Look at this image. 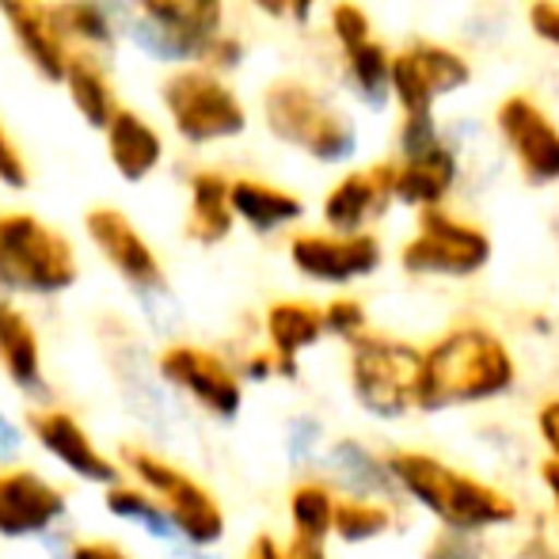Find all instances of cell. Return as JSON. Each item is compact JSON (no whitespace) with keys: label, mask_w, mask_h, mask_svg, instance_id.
I'll return each mask as SVG.
<instances>
[{"label":"cell","mask_w":559,"mask_h":559,"mask_svg":"<svg viewBox=\"0 0 559 559\" xmlns=\"http://www.w3.org/2000/svg\"><path fill=\"white\" fill-rule=\"evenodd\" d=\"M381 464H384V476L407 499L419 502L427 514H435L445 533L476 537V533L502 530V525L518 522V502L502 487L487 484V479L472 476V472L453 468V464L435 453L392 449Z\"/></svg>","instance_id":"1"},{"label":"cell","mask_w":559,"mask_h":559,"mask_svg":"<svg viewBox=\"0 0 559 559\" xmlns=\"http://www.w3.org/2000/svg\"><path fill=\"white\" fill-rule=\"evenodd\" d=\"M514 381L518 361L510 346L487 328L461 324L423 354L415 407L419 412H449V407L487 404V400L507 396Z\"/></svg>","instance_id":"2"},{"label":"cell","mask_w":559,"mask_h":559,"mask_svg":"<svg viewBox=\"0 0 559 559\" xmlns=\"http://www.w3.org/2000/svg\"><path fill=\"white\" fill-rule=\"evenodd\" d=\"M115 461L122 468V476H130V484L153 495L156 507L168 514L179 545H187L191 552H210V548L222 545L228 533L225 507L199 476H191L164 453L138 442L118 445Z\"/></svg>","instance_id":"3"},{"label":"cell","mask_w":559,"mask_h":559,"mask_svg":"<svg viewBox=\"0 0 559 559\" xmlns=\"http://www.w3.org/2000/svg\"><path fill=\"white\" fill-rule=\"evenodd\" d=\"M81 278L66 236L35 214H0V294L58 297Z\"/></svg>","instance_id":"4"},{"label":"cell","mask_w":559,"mask_h":559,"mask_svg":"<svg viewBox=\"0 0 559 559\" xmlns=\"http://www.w3.org/2000/svg\"><path fill=\"white\" fill-rule=\"evenodd\" d=\"M423 350L404 338L389 335H358L350 343V392L358 407L373 419H400L415 407L419 392Z\"/></svg>","instance_id":"5"},{"label":"cell","mask_w":559,"mask_h":559,"mask_svg":"<svg viewBox=\"0 0 559 559\" xmlns=\"http://www.w3.org/2000/svg\"><path fill=\"white\" fill-rule=\"evenodd\" d=\"M263 111L274 138L305 148L317 160H346L358 145V130L346 122V115H338L332 104H324L317 92L297 81L271 84L263 96Z\"/></svg>","instance_id":"6"},{"label":"cell","mask_w":559,"mask_h":559,"mask_svg":"<svg viewBox=\"0 0 559 559\" xmlns=\"http://www.w3.org/2000/svg\"><path fill=\"white\" fill-rule=\"evenodd\" d=\"M153 373L171 392L191 400L217 423H233L243 412V381L217 350L199 343H168L153 358Z\"/></svg>","instance_id":"7"},{"label":"cell","mask_w":559,"mask_h":559,"mask_svg":"<svg viewBox=\"0 0 559 559\" xmlns=\"http://www.w3.org/2000/svg\"><path fill=\"white\" fill-rule=\"evenodd\" d=\"M164 107H168L176 133L191 145L236 138L248 126L240 99L214 73H202V69H183V73L168 76L164 81Z\"/></svg>","instance_id":"8"},{"label":"cell","mask_w":559,"mask_h":559,"mask_svg":"<svg viewBox=\"0 0 559 559\" xmlns=\"http://www.w3.org/2000/svg\"><path fill=\"white\" fill-rule=\"evenodd\" d=\"M23 435L35 438V445L43 449L61 472H69V476L81 479V484L104 487L107 491V487H115L118 479H122L118 461L88 435V427H84L69 407H61V404L31 407Z\"/></svg>","instance_id":"9"},{"label":"cell","mask_w":559,"mask_h":559,"mask_svg":"<svg viewBox=\"0 0 559 559\" xmlns=\"http://www.w3.org/2000/svg\"><path fill=\"white\" fill-rule=\"evenodd\" d=\"M69 518V495L35 468H0V540H46L61 533Z\"/></svg>","instance_id":"10"},{"label":"cell","mask_w":559,"mask_h":559,"mask_svg":"<svg viewBox=\"0 0 559 559\" xmlns=\"http://www.w3.org/2000/svg\"><path fill=\"white\" fill-rule=\"evenodd\" d=\"M84 228H88V240L99 248V255L111 263V271L141 301H153V297L168 294V278H164V266L156 259V251L148 248V240L138 233V225L115 206H96L84 214Z\"/></svg>","instance_id":"11"},{"label":"cell","mask_w":559,"mask_h":559,"mask_svg":"<svg viewBox=\"0 0 559 559\" xmlns=\"http://www.w3.org/2000/svg\"><path fill=\"white\" fill-rule=\"evenodd\" d=\"M491 259V240L479 228L461 225L445 217L442 210H427L419 236L407 240L404 263L407 274H449V278H468Z\"/></svg>","instance_id":"12"},{"label":"cell","mask_w":559,"mask_h":559,"mask_svg":"<svg viewBox=\"0 0 559 559\" xmlns=\"http://www.w3.org/2000/svg\"><path fill=\"white\" fill-rule=\"evenodd\" d=\"M289 263L305 278L320 286H346L354 278H366L381 266V243L366 233L354 236H317L301 233L289 243Z\"/></svg>","instance_id":"13"},{"label":"cell","mask_w":559,"mask_h":559,"mask_svg":"<svg viewBox=\"0 0 559 559\" xmlns=\"http://www.w3.org/2000/svg\"><path fill=\"white\" fill-rule=\"evenodd\" d=\"M389 81L407 115H430V104L438 96L468 84V66L442 46H412L389 66Z\"/></svg>","instance_id":"14"},{"label":"cell","mask_w":559,"mask_h":559,"mask_svg":"<svg viewBox=\"0 0 559 559\" xmlns=\"http://www.w3.org/2000/svg\"><path fill=\"white\" fill-rule=\"evenodd\" d=\"M0 369L23 400H31L35 407L53 404L50 381H46L43 335H38L35 320L8 297H0Z\"/></svg>","instance_id":"15"},{"label":"cell","mask_w":559,"mask_h":559,"mask_svg":"<svg viewBox=\"0 0 559 559\" xmlns=\"http://www.w3.org/2000/svg\"><path fill=\"white\" fill-rule=\"evenodd\" d=\"M499 130L514 145L518 160H522L525 176L533 183H552L559 179V130L545 118L540 107L530 99L514 96L499 107Z\"/></svg>","instance_id":"16"},{"label":"cell","mask_w":559,"mask_h":559,"mask_svg":"<svg viewBox=\"0 0 559 559\" xmlns=\"http://www.w3.org/2000/svg\"><path fill=\"white\" fill-rule=\"evenodd\" d=\"M148 23L171 38L179 58H206L217 43L225 0H138Z\"/></svg>","instance_id":"17"},{"label":"cell","mask_w":559,"mask_h":559,"mask_svg":"<svg viewBox=\"0 0 559 559\" xmlns=\"http://www.w3.org/2000/svg\"><path fill=\"white\" fill-rule=\"evenodd\" d=\"M263 332H266V350H271L274 366H278V377L294 381L297 358L324 338V312L309 301H274L266 309Z\"/></svg>","instance_id":"18"},{"label":"cell","mask_w":559,"mask_h":559,"mask_svg":"<svg viewBox=\"0 0 559 559\" xmlns=\"http://www.w3.org/2000/svg\"><path fill=\"white\" fill-rule=\"evenodd\" d=\"M392 183H396V168H389V164H377V168H369V171L346 176L324 202L328 225L338 228L343 236H354L366 225V217L381 214V210L389 206Z\"/></svg>","instance_id":"19"},{"label":"cell","mask_w":559,"mask_h":559,"mask_svg":"<svg viewBox=\"0 0 559 559\" xmlns=\"http://www.w3.org/2000/svg\"><path fill=\"white\" fill-rule=\"evenodd\" d=\"M0 15L12 27L15 43L23 46L35 69L46 81H61L66 76V46L50 20V8H43V0H0Z\"/></svg>","instance_id":"20"},{"label":"cell","mask_w":559,"mask_h":559,"mask_svg":"<svg viewBox=\"0 0 559 559\" xmlns=\"http://www.w3.org/2000/svg\"><path fill=\"white\" fill-rule=\"evenodd\" d=\"M107 153H111L115 171L126 183H141L160 164L164 141L138 111H115V118L107 122Z\"/></svg>","instance_id":"21"},{"label":"cell","mask_w":559,"mask_h":559,"mask_svg":"<svg viewBox=\"0 0 559 559\" xmlns=\"http://www.w3.org/2000/svg\"><path fill=\"white\" fill-rule=\"evenodd\" d=\"M228 206H233V217L248 222L255 233H274V228L297 222V217L305 214L297 194L255 183V179H236V183H228Z\"/></svg>","instance_id":"22"},{"label":"cell","mask_w":559,"mask_h":559,"mask_svg":"<svg viewBox=\"0 0 559 559\" xmlns=\"http://www.w3.org/2000/svg\"><path fill=\"white\" fill-rule=\"evenodd\" d=\"M453 176H456L453 153L442 148V141H438V145L427 148V153H415L404 171H396L392 194L404 199V202H412V206L435 210V202H442L445 191L453 187Z\"/></svg>","instance_id":"23"},{"label":"cell","mask_w":559,"mask_h":559,"mask_svg":"<svg viewBox=\"0 0 559 559\" xmlns=\"http://www.w3.org/2000/svg\"><path fill=\"white\" fill-rule=\"evenodd\" d=\"M233 233V206H228V183L217 171H199L191 179V217L187 236L202 248H214Z\"/></svg>","instance_id":"24"},{"label":"cell","mask_w":559,"mask_h":559,"mask_svg":"<svg viewBox=\"0 0 559 559\" xmlns=\"http://www.w3.org/2000/svg\"><path fill=\"white\" fill-rule=\"evenodd\" d=\"M104 510L115 518V522L133 525V530H141L145 537L160 540V545H171V540H176V530H171L168 514H164V510L153 502V495L141 491L138 484H126V479H118L115 487H107V491H104Z\"/></svg>","instance_id":"25"},{"label":"cell","mask_w":559,"mask_h":559,"mask_svg":"<svg viewBox=\"0 0 559 559\" xmlns=\"http://www.w3.org/2000/svg\"><path fill=\"white\" fill-rule=\"evenodd\" d=\"M332 518H335V491L324 479H301V484H294V491H289L294 540L328 545V537H332Z\"/></svg>","instance_id":"26"},{"label":"cell","mask_w":559,"mask_h":559,"mask_svg":"<svg viewBox=\"0 0 559 559\" xmlns=\"http://www.w3.org/2000/svg\"><path fill=\"white\" fill-rule=\"evenodd\" d=\"M392 507L373 495H346L335 499V518H332V537H338L343 545H366L377 540L392 530Z\"/></svg>","instance_id":"27"},{"label":"cell","mask_w":559,"mask_h":559,"mask_svg":"<svg viewBox=\"0 0 559 559\" xmlns=\"http://www.w3.org/2000/svg\"><path fill=\"white\" fill-rule=\"evenodd\" d=\"M61 81L69 84V96H73L76 111L84 115V122L88 126H107L115 118V96L111 88H107L104 73H99L96 66H88V61H76L69 58L66 61V76Z\"/></svg>","instance_id":"28"},{"label":"cell","mask_w":559,"mask_h":559,"mask_svg":"<svg viewBox=\"0 0 559 559\" xmlns=\"http://www.w3.org/2000/svg\"><path fill=\"white\" fill-rule=\"evenodd\" d=\"M346 61H350V73H354V84H358L361 99H366L369 107H381L384 99H389V58H384V50L377 43H358L346 50Z\"/></svg>","instance_id":"29"},{"label":"cell","mask_w":559,"mask_h":559,"mask_svg":"<svg viewBox=\"0 0 559 559\" xmlns=\"http://www.w3.org/2000/svg\"><path fill=\"white\" fill-rule=\"evenodd\" d=\"M328 461H332V472L354 495H373V487L381 479H389L384 476V464L377 456H369L358 442H338Z\"/></svg>","instance_id":"30"},{"label":"cell","mask_w":559,"mask_h":559,"mask_svg":"<svg viewBox=\"0 0 559 559\" xmlns=\"http://www.w3.org/2000/svg\"><path fill=\"white\" fill-rule=\"evenodd\" d=\"M50 20L58 27V35H76L84 43H99V46L111 43V23L88 0H66V4L50 8Z\"/></svg>","instance_id":"31"},{"label":"cell","mask_w":559,"mask_h":559,"mask_svg":"<svg viewBox=\"0 0 559 559\" xmlns=\"http://www.w3.org/2000/svg\"><path fill=\"white\" fill-rule=\"evenodd\" d=\"M324 312V335H338L346 343H354L358 335H366V309L354 297H338Z\"/></svg>","instance_id":"32"},{"label":"cell","mask_w":559,"mask_h":559,"mask_svg":"<svg viewBox=\"0 0 559 559\" xmlns=\"http://www.w3.org/2000/svg\"><path fill=\"white\" fill-rule=\"evenodd\" d=\"M61 559H138L126 545L118 540H104V537H76L66 540V556Z\"/></svg>","instance_id":"33"},{"label":"cell","mask_w":559,"mask_h":559,"mask_svg":"<svg viewBox=\"0 0 559 559\" xmlns=\"http://www.w3.org/2000/svg\"><path fill=\"white\" fill-rule=\"evenodd\" d=\"M332 23H335L338 43H343L346 50H350V46H358V43H366V38H369L366 12H361V8H354V4H335Z\"/></svg>","instance_id":"34"},{"label":"cell","mask_w":559,"mask_h":559,"mask_svg":"<svg viewBox=\"0 0 559 559\" xmlns=\"http://www.w3.org/2000/svg\"><path fill=\"white\" fill-rule=\"evenodd\" d=\"M23 442H27L23 427L4 412V404H0V468H12V464L20 461Z\"/></svg>","instance_id":"35"},{"label":"cell","mask_w":559,"mask_h":559,"mask_svg":"<svg viewBox=\"0 0 559 559\" xmlns=\"http://www.w3.org/2000/svg\"><path fill=\"white\" fill-rule=\"evenodd\" d=\"M438 145V133H435V122L430 115H407V126H404V153L415 156V153H427V148Z\"/></svg>","instance_id":"36"},{"label":"cell","mask_w":559,"mask_h":559,"mask_svg":"<svg viewBox=\"0 0 559 559\" xmlns=\"http://www.w3.org/2000/svg\"><path fill=\"white\" fill-rule=\"evenodd\" d=\"M0 183L15 187V191H23V187H27V168H23L20 153H15V145H12V138L4 133V126H0Z\"/></svg>","instance_id":"37"},{"label":"cell","mask_w":559,"mask_h":559,"mask_svg":"<svg viewBox=\"0 0 559 559\" xmlns=\"http://www.w3.org/2000/svg\"><path fill=\"white\" fill-rule=\"evenodd\" d=\"M427 559H479V552H476V545H472V537H461V533L442 530L435 540H430Z\"/></svg>","instance_id":"38"},{"label":"cell","mask_w":559,"mask_h":559,"mask_svg":"<svg viewBox=\"0 0 559 559\" xmlns=\"http://www.w3.org/2000/svg\"><path fill=\"white\" fill-rule=\"evenodd\" d=\"M537 430H540V442L552 453V461H559V396H548L537 407Z\"/></svg>","instance_id":"39"},{"label":"cell","mask_w":559,"mask_h":559,"mask_svg":"<svg viewBox=\"0 0 559 559\" xmlns=\"http://www.w3.org/2000/svg\"><path fill=\"white\" fill-rule=\"evenodd\" d=\"M530 20H533V31H537V35H545L548 43L559 46V4H552V0H540V4H533Z\"/></svg>","instance_id":"40"},{"label":"cell","mask_w":559,"mask_h":559,"mask_svg":"<svg viewBox=\"0 0 559 559\" xmlns=\"http://www.w3.org/2000/svg\"><path fill=\"white\" fill-rule=\"evenodd\" d=\"M240 373V381H271V377H278V366H274V358H271V350H259V354H251V358H243V366L236 369Z\"/></svg>","instance_id":"41"},{"label":"cell","mask_w":559,"mask_h":559,"mask_svg":"<svg viewBox=\"0 0 559 559\" xmlns=\"http://www.w3.org/2000/svg\"><path fill=\"white\" fill-rule=\"evenodd\" d=\"M255 4L263 8L266 15H294L297 23H305L312 12V0H255Z\"/></svg>","instance_id":"42"},{"label":"cell","mask_w":559,"mask_h":559,"mask_svg":"<svg viewBox=\"0 0 559 559\" xmlns=\"http://www.w3.org/2000/svg\"><path fill=\"white\" fill-rule=\"evenodd\" d=\"M243 559H289V556H286V548H282L278 540L271 537V533H259V537L248 545Z\"/></svg>","instance_id":"43"},{"label":"cell","mask_w":559,"mask_h":559,"mask_svg":"<svg viewBox=\"0 0 559 559\" xmlns=\"http://www.w3.org/2000/svg\"><path fill=\"white\" fill-rule=\"evenodd\" d=\"M286 556L289 559H332L328 556L324 545H309V540H289L286 545Z\"/></svg>","instance_id":"44"},{"label":"cell","mask_w":559,"mask_h":559,"mask_svg":"<svg viewBox=\"0 0 559 559\" xmlns=\"http://www.w3.org/2000/svg\"><path fill=\"white\" fill-rule=\"evenodd\" d=\"M540 484L548 487V495H552V502H556V514H559V461H552V456L540 464Z\"/></svg>","instance_id":"45"}]
</instances>
